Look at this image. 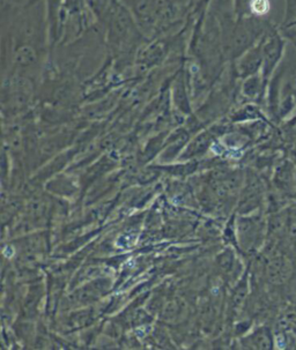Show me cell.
<instances>
[{
  "instance_id": "obj_1",
  "label": "cell",
  "mask_w": 296,
  "mask_h": 350,
  "mask_svg": "<svg viewBox=\"0 0 296 350\" xmlns=\"http://www.w3.org/2000/svg\"><path fill=\"white\" fill-rule=\"evenodd\" d=\"M14 62L18 66H29L36 62V52L29 45H21L14 53Z\"/></svg>"
},
{
  "instance_id": "obj_3",
  "label": "cell",
  "mask_w": 296,
  "mask_h": 350,
  "mask_svg": "<svg viewBox=\"0 0 296 350\" xmlns=\"http://www.w3.org/2000/svg\"><path fill=\"white\" fill-rule=\"evenodd\" d=\"M251 8H252L253 12L257 13V14H264L270 8L268 0H252Z\"/></svg>"
},
{
  "instance_id": "obj_4",
  "label": "cell",
  "mask_w": 296,
  "mask_h": 350,
  "mask_svg": "<svg viewBox=\"0 0 296 350\" xmlns=\"http://www.w3.org/2000/svg\"><path fill=\"white\" fill-rule=\"evenodd\" d=\"M11 1L18 4V5H27V4H29V2L34 1V0H11Z\"/></svg>"
},
{
  "instance_id": "obj_2",
  "label": "cell",
  "mask_w": 296,
  "mask_h": 350,
  "mask_svg": "<svg viewBox=\"0 0 296 350\" xmlns=\"http://www.w3.org/2000/svg\"><path fill=\"white\" fill-rule=\"evenodd\" d=\"M290 266L284 258H277L270 266V275L274 281H284L288 277Z\"/></svg>"
}]
</instances>
